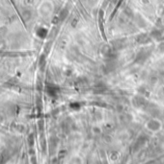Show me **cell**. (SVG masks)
Wrapping results in <instances>:
<instances>
[{"label":"cell","mask_w":164,"mask_h":164,"mask_svg":"<svg viewBox=\"0 0 164 164\" xmlns=\"http://www.w3.org/2000/svg\"><path fill=\"white\" fill-rule=\"evenodd\" d=\"M147 127H148L151 131H158V129H160L161 124L156 120H151V121H149L148 124H147Z\"/></svg>","instance_id":"6da1fadb"},{"label":"cell","mask_w":164,"mask_h":164,"mask_svg":"<svg viewBox=\"0 0 164 164\" xmlns=\"http://www.w3.org/2000/svg\"><path fill=\"white\" fill-rule=\"evenodd\" d=\"M137 41L139 42L140 44H147V43H149L151 41V37H150L148 35L142 34L137 37Z\"/></svg>","instance_id":"7a4b0ae2"},{"label":"cell","mask_w":164,"mask_h":164,"mask_svg":"<svg viewBox=\"0 0 164 164\" xmlns=\"http://www.w3.org/2000/svg\"><path fill=\"white\" fill-rule=\"evenodd\" d=\"M149 52H147V51H141L139 52V54L137 55V58H136V60L138 62H145V60L148 59V57H149Z\"/></svg>","instance_id":"3957f363"},{"label":"cell","mask_w":164,"mask_h":164,"mask_svg":"<svg viewBox=\"0 0 164 164\" xmlns=\"http://www.w3.org/2000/svg\"><path fill=\"white\" fill-rule=\"evenodd\" d=\"M146 142H147V139H146L145 137H140V138H138L137 141H136V142H135V144H134V150H135V151L139 150L143 145H145Z\"/></svg>","instance_id":"277c9868"},{"label":"cell","mask_w":164,"mask_h":164,"mask_svg":"<svg viewBox=\"0 0 164 164\" xmlns=\"http://www.w3.org/2000/svg\"><path fill=\"white\" fill-rule=\"evenodd\" d=\"M113 47L117 50L125 47V39H118L113 42Z\"/></svg>","instance_id":"5b68a950"},{"label":"cell","mask_w":164,"mask_h":164,"mask_svg":"<svg viewBox=\"0 0 164 164\" xmlns=\"http://www.w3.org/2000/svg\"><path fill=\"white\" fill-rule=\"evenodd\" d=\"M146 101L143 99V98H139V97H137V98H135L134 99V105L136 106H139V108H142V106H144L146 105Z\"/></svg>","instance_id":"8992f818"},{"label":"cell","mask_w":164,"mask_h":164,"mask_svg":"<svg viewBox=\"0 0 164 164\" xmlns=\"http://www.w3.org/2000/svg\"><path fill=\"white\" fill-rule=\"evenodd\" d=\"M151 37H154L155 39H161V37H162V34H161V32L159 30H152V33H151Z\"/></svg>","instance_id":"52a82bcc"},{"label":"cell","mask_w":164,"mask_h":164,"mask_svg":"<svg viewBox=\"0 0 164 164\" xmlns=\"http://www.w3.org/2000/svg\"><path fill=\"white\" fill-rule=\"evenodd\" d=\"M159 50H160L161 52H163V53H164V43H163V44H161V45H160Z\"/></svg>","instance_id":"ba28073f"}]
</instances>
